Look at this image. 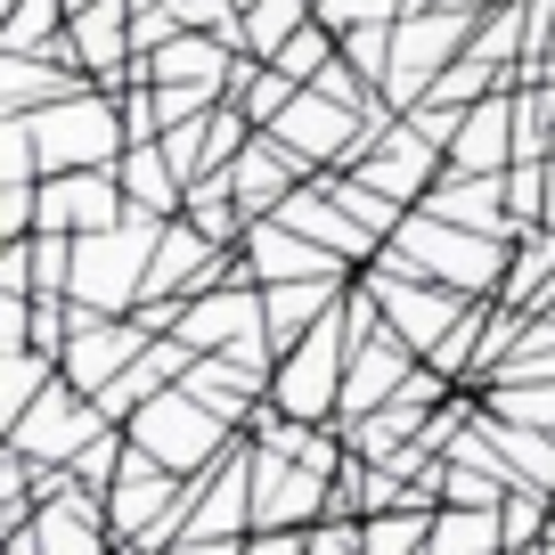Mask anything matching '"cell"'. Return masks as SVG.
<instances>
[{
	"label": "cell",
	"mask_w": 555,
	"mask_h": 555,
	"mask_svg": "<svg viewBox=\"0 0 555 555\" xmlns=\"http://www.w3.org/2000/svg\"><path fill=\"white\" fill-rule=\"evenodd\" d=\"M392 261L441 278V286H466V295H499V278H506V245L490 237V229L441 221L434 205H416L409 221L392 229Z\"/></svg>",
	"instance_id": "2"
},
{
	"label": "cell",
	"mask_w": 555,
	"mask_h": 555,
	"mask_svg": "<svg viewBox=\"0 0 555 555\" xmlns=\"http://www.w3.org/2000/svg\"><path fill=\"white\" fill-rule=\"evenodd\" d=\"M34 147L50 172H74V164H122L131 131H122V90H66V99L34 106Z\"/></svg>",
	"instance_id": "3"
},
{
	"label": "cell",
	"mask_w": 555,
	"mask_h": 555,
	"mask_svg": "<svg viewBox=\"0 0 555 555\" xmlns=\"http://www.w3.org/2000/svg\"><path fill=\"white\" fill-rule=\"evenodd\" d=\"M409 9H450V0H409Z\"/></svg>",
	"instance_id": "22"
},
{
	"label": "cell",
	"mask_w": 555,
	"mask_h": 555,
	"mask_svg": "<svg viewBox=\"0 0 555 555\" xmlns=\"http://www.w3.org/2000/svg\"><path fill=\"white\" fill-rule=\"evenodd\" d=\"M122 131H131V139H164V99H147V90H122Z\"/></svg>",
	"instance_id": "20"
},
{
	"label": "cell",
	"mask_w": 555,
	"mask_h": 555,
	"mask_svg": "<svg viewBox=\"0 0 555 555\" xmlns=\"http://www.w3.org/2000/svg\"><path fill=\"white\" fill-rule=\"evenodd\" d=\"M547 229H555V156H547Z\"/></svg>",
	"instance_id": "21"
},
{
	"label": "cell",
	"mask_w": 555,
	"mask_h": 555,
	"mask_svg": "<svg viewBox=\"0 0 555 555\" xmlns=\"http://www.w3.org/2000/svg\"><path fill=\"white\" fill-rule=\"evenodd\" d=\"M335 295H344V270H319V278H278V286H261V319H270V344H302V335L319 327V319L335 311Z\"/></svg>",
	"instance_id": "13"
},
{
	"label": "cell",
	"mask_w": 555,
	"mask_h": 555,
	"mask_svg": "<svg viewBox=\"0 0 555 555\" xmlns=\"http://www.w3.org/2000/svg\"><path fill=\"white\" fill-rule=\"evenodd\" d=\"M311 17H319V0H254V9H245V50H254V57H278V41L302 34Z\"/></svg>",
	"instance_id": "16"
},
{
	"label": "cell",
	"mask_w": 555,
	"mask_h": 555,
	"mask_svg": "<svg viewBox=\"0 0 555 555\" xmlns=\"http://www.w3.org/2000/svg\"><path fill=\"white\" fill-rule=\"evenodd\" d=\"M409 0H319V17L344 34V25H376V17H400Z\"/></svg>",
	"instance_id": "19"
},
{
	"label": "cell",
	"mask_w": 555,
	"mask_h": 555,
	"mask_svg": "<svg viewBox=\"0 0 555 555\" xmlns=\"http://www.w3.org/2000/svg\"><path fill=\"white\" fill-rule=\"evenodd\" d=\"M147 344H156L147 319H82V327L66 335V351H57V367H66V384H82V392H106Z\"/></svg>",
	"instance_id": "8"
},
{
	"label": "cell",
	"mask_w": 555,
	"mask_h": 555,
	"mask_svg": "<svg viewBox=\"0 0 555 555\" xmlns=\"http://www.w3.org/2000/svg\"><path fill=\"white\" fill-rule=\"evenodd\" d=\"M474 0H450V9H400V25H392V66H384V99L409 115L425 90L441 82V66H450L457 50L474 41Z\"/></svg>",
	"instance_id": "4"
},
{
	"label": "cell",
	"mask_w": 555,
	"mask_h": 555,
	"mask_svg": "<svg viewBox=\"0 0 555 555\" xmlns=\"http://www.w3.org/2000/svg\"><path fill=\"white\" fill-rule=\"evenodd\" d=\"M131 441H139V450H156L172 474H205L212 457L237 441V425H229L221 409H205L189 384H164L156 400H139V409H131Z\"/></svg>",
	"instance_id": "5"
},
{
	"label": "cell",
	"mask_w": 555,
	"mask_h": 555,
	"mask_svg": "<svg viewBox=\"0 0 555 555\" xmlns=\"http://www.w3.org/2000/svg\"><path fill=\"white\" fill-rule=\"evenodd\" d=\"M115 172H122V196L147 205V212H180L189 205V180H180V164L164 156V139H131Z\"/></svg>",
	"instance_id": "14"
},
{
	"label": "cell",
	"mask_w": 555,
	"mask_h": 555,
	"mask_svg": "<svg viewBox=\"0 0 555 555\" xmlns=\"http://www.w3.org/2000/svg\"><path fill=\"white\" fill-rule=\"evenodd\" d=\"M311 172V156H295L278 131H261V139H245L237 147V164H229V180H237V205H245V221H270L286 196H295V180Z\"/></svg>",
	"instance_id": "10"
},
{
	"label": "cell",
	"mask_w": 555,
	"mask_h": 555,
	"mask_svg": "<svg viewBox=\"0 0 555 555\" xmlns=\"http://www.w3.org/2000/svg\"><path fill=\"white\" fill-rule=\"evenodd\" d=\"M254 327H270V319H261L254 278H221V286L189 295V302H180V319H172V335L189 351H229L237 335H254Z\"/></svg>",
	"instance_id": "9"
},
{
	"label": "cell",
	"mask_w": 555,
	"mask_h": 555,
	"mask_svg": "<svg viewBox=\"0 0 555 555\" xmlns=\"http://www.w3.org/2000/svg\"><path fill=\"white\" fill-rule=\"evenodd\" d=\"M131 9H164V0H131Z\"/></svg>",
	"instance_id": "23"
},
{
	"label": "cell",
	"mask_w": 555,
	"mask_h": 555,
	"mask_svg": "<svg viewBox=\"0 0 555 555\" xmlns=\"http://www.w3.org/2000/svg\"><path fill=\"white\" fill-rule=\"evenodd\" d=\"M164 221L172 212H147L131 205L115 229H82L74 237V302H90V311H131L139 295H147V261H156L164 245Z\"/></svg>",
	"instance_id": "1"
},
{
	"label": "cell",
	"mask_w": 555,
	"mask_h": 555,
	"mask_svg": "<svg viewBox=\"0 0 555 555\" xmlns=\"http://www.w3.org/2000/svg\"><path fill=\"white\" fill-rule=\"evenodd\" d=\"M66 0H17V9H9V34H0V57L9 50H41V41H57L66 34Z\"/></svg>",
	"instance_id": "17"
},
{
	"label": "cell",
	"mask_w": 555,
	"mask_h": 555,
	"mask_svg": "<svg viewBox=\"0 0 555 555\" xmlns=\"http://www.w3.org/2000/svg\"><path fill=\"white\" fill-rule=\"evenodd\" d=\"M122 450H131V434H115V425H106V434L90 441L82 457H74V474H82V482H99V490H106V482H115V466H122Z\"/></svg>",
	"instance_id": "18"
},
{
	"label": "cell",
	"mask_w": 555,
	"mask_h": 555,
	"mask_svg": "<svg viewBox=\"0 0 555 555\" xmlns=\"http://www.w3.org/2000/svg\"><path fill=\"white\" fill-rule=\"evenodd\" d=\"M434 547H506V506H457V499H441Z\"/></svg>",
	"instance_id": "15"
},
{
	"label": "cell",
	"mask_w": 555,
	"mask_h": 555,
	"mask_svg": "<svg viewBox=\"0 0 555 555\" xmlns=\"http://www.w3.org/2000/svg\"><path fill=\"white\" fill-rule=\"evenodd\" d=\"M450 164L457 172H506V164H515V82L490 90V99H474L466 115H457Z\"/></svg>",
	"instance_id": "11"
},
{
	"label": "cell",
	"mask_w": 555,
	"mask_h": 555,
	"mask_svg": "<svg viewBox=\"0 0 555 555\" xmlns=\"http://www.w3.org/2000/svg\"><path fill=\"white\" fill-rule=\"evenodd\" d=\"M106 425H115V416L99 409V392L66 384V367H57V384L17 416V425H9V441H17L25 457H41V466H74V457H82L90 441L106 434Z\"/></svg>",
	"instance_id": "7"
},
{
	"label": "cell",
	"mask_w": 555,
	"mask_h": 555,
	"mask_svg": "<svg viewBox=\"0 0 555 555\" xmlns=\"http://www.w3.org/2000/svg\"><path fill=\"white\" fill-rule=\"evenodd\" d=\"M245 539H254V441H229L205 466V490L180 499L172 547H245Z\"/></svg>",
	"instance_id": "6"
},
{
	"label": "cell",
	"mask_w": 555,
	"mask_h": 555,
	"mask_svg": "<svg viewBox=\"0 0 555 555\" xmlns=\"http://www.w3.org/2000/svg\"><path fill=\"white\" fill-rule=\"evenodd\" d=\"M416 205H434L441 221H466V229H490V237H515V205H506V172H441L434 189L416 196Z\"/></svg>",
	"instance_id": "12"
}]
</instances>
